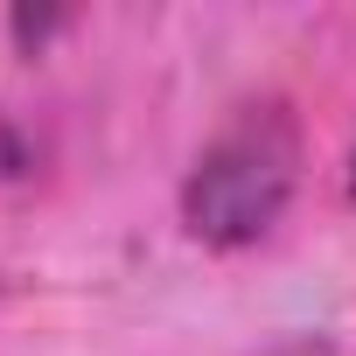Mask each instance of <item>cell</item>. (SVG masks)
I'll return each mask as SVG.
<instances>
[{"label":"cell","instance_id":"obj_1","mask_svg":"<svg viewBox=\"0 0 356 356\" xmlns=\"http://www.w3.org/2000/svg\"><path fill=\"white\" fill-rule=\"evenodd\" d=\"M300 161H307L300 112L280 91L231 105L182 175V196H175L182 231L210 252H245V245L273 238V224L286 217V203L300 189Z\"/></svg>","mask_w":356,"mask_h":356},{"label":"cell","instance_id":"obj_2","mask_svg":"<svg viewBox=\"0 0 356 356\" xmlns=\"http://www.w3.org/2000/svg\"><path fill=\"white\" fill-rule=\"evenodd\" d=\"M342 196L356 203V140H349V161H342Z\"/></svg>","mask_w":356,"mask_h":356}]
</instances>
